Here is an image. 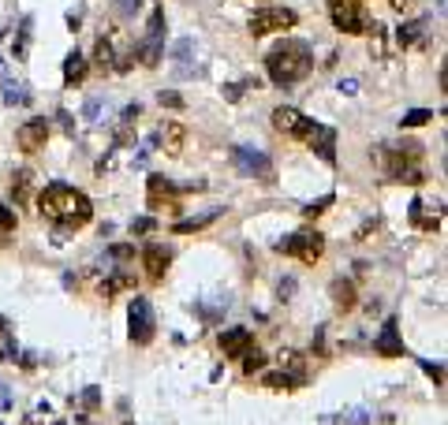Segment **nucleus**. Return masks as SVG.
Wrapping results in <instances>:
<instances>
[{
	"mask_svg": "<svg viewBox=\"0 0 448 425\" xmlns=\"http://www.w3.org/2000/svg\"><path fill=\"white\" fill-rule=\"evenodd\" d=\"M38 212L45 220H57L60 228H82L94 217V206H90V198L82 190L64 187V183H49L38 194Z\"/></svg>",
	"mask_w": 448,
	"mask_h": 425,
	"instance_id": "1",
	"label": "nucleus"
},
{
	"mask_svg": "<svg viewBox=\"0 0 448 425\" xmlns=\"http://www.w3.org/2000/svg\"><path fill=\"white\" fill-rule=\"evenodd\" d=\"M310 68H314V57H310V45L303 41H291L284 38L277 45V49L265 57V71H269V79L277 82V86H291V82L306 79Z\"/></svg>",
	"mask_w": 448,
	"mask_h": 425,
	"instance_id": "2",
	"label": "nucleus"
},
{
	"mask_svg": "<svg viewBox=\"0 0 448 425\" xmlns=\"http://www.w3.org/2000/svg\"><path fill=\"white\" fill-rule=\"evenodd\" d=\"M418 161H422V146L411 142V138L400 146H381L378 150V164L385 168L392 183H411V187L426 183V172L418 168Z\"/></svg>",
	"mask_w": 448,
	"mask_h": 425,
	"instance_id": "3",
	"label": "nucleus"
},
{
	"mask_svg": "<svg viewBox=\"0 0 448 425\" xmlns=\"http://www.w3.org/2000/svg\"><path fill=\"white\" fill-rule=\"evenodd\" d=\"M277 250L295 257V261H303V265H318L322 254H325V235L322 232H295V235H288L284 243H277Z\"/></svg>",
	"mask_w": 448,
	"mask_h": 425,
	"instance_id": "4",
	"label": "nucleus"
},
{
	"mask_svg": "<svg viewBox=\"0 0 448 425\" xmlns=\"http://www.w3.org/2000/svg\"><path fill=\"white\" fill-rule=\"evenodd\" d=\"M329 15H333V26L344 34H370V15L362 12V0H333Z\"/></svg>",
	"mask_w": 448,
	"mask_h": 425,
	"instance_id": "5",
	"label": "nucleus"
},
{
	"mask_svg": "<svg viewBox=\"0 0 448 425\" xmlns=\"http://www.w3.org/2000/svg\"><path fill=\"white\" fill-rule=\"evenodd\" d=\"M127 325H131V344H153V332H157V321H153V306L150 299H142V295H135L131 306H127Z\"/></svg>",
	"mask_w": 448,
	"mask_h": 425,
	"instance_id": "6",
	"label": "nucleus"
},
{
	"mask_svg": "<svg viewBox=\"0 0 448 425\" xmlns=\"http://www.w3.org/2000/svg\"><path fill=\"white\" fill-rule=\"evenodd\" d=\"M299 23V15L291 12V8H262V12L251 15V23H246V30L254 34V38H265V34H280V30H291V26Z\"/></svg>",
	"mask_w": 448,
	"mask_h": 425,
	"instance_id": "7",
	"label": "nucleus"
},
{
	"mask_svg": "<svg viewBox=\"0 0 448 425\" xmlns=\"http://www.w3.org/2000/svg\"><path fill=\"white\" fill-rule=\"evenodd\" d=\"M232 164L246 175V179L273 183V175H277V168H273L269 157H265L262 150H251V146H235V150H232Z\"/></svg>",
	"mask_w": 448,
	"mask_h": 425,
	"instance_id": "8",
	"label": "nucleus"
},
{
	"mask_svg": "<svg viewBox=\"0 0 448 425\" xmlns=\"http://www.w3.org/2000/svg\"><path fill=\"white\" fill-rule=\"evenodd\" d=\"M273 127H277L280 135H288V138H299V142H306L310 135H314V119H306L299 108H291V105H280V108H273Z\"/></svg>",
	"mask_w": 448,
	"mask_h": 425,
	"instance_id": "9",
	"label": "nucleus"
},
{
	"mask_svg": "<svg viewBox=\"0 0 448 425\" xmlns=\"http://www.w3.org/2000/svg\"><path fill=\"white\" fill-rule=\"evenodd\" d=\"M176 187H172L164 175H150V183H146V198H150V209H164V212H179V201L172 198Z\"/></svg>",
	"mask_w": 448,
	"mask_h": 425,
	"instance_id": "10",
	"label": "nucleus"
},
{
	"mask_svg": "<svg viewBox=\"0 0 448 425\" xmlns=\"http://www.w3.org/2000/svg\"><path fill=\"white\" fill-rule=\"evenodd\" d=\"M15 142H19L23 153H38L49 142V119H26V123L15 131Z\"/></svg>",
	"mask_w": 448,
	"mask_h": 425,
	"instance_id": "11",
	"label": "nucleus"
},
{
	"mask_svg": "<svg viewBox=\"0 0 448 425\" xmlns=\"http://www.w3.org/2000/svg\"><path fill=\"white\" fill-rule=\"evenodd\" d=\"M168 265H172V250H168V246L150 243V246L142 250V269H146V276H150V280H164Z\"/></svg>",
	"mask_w": 448,
	"mask_h": 425,
	"instance_id": "12",
	"label": "nucleus"
},
{
	"mask_svg": "<svg viewBox=\"0 0 448 425\" xmlns=\"http://www.w3.org/2000/svg\"><path fill=\"white\" fill-rule=\"evenodd\" d=\"M254 347V332L251 328H224L221 332V350L224 358H243Z\"/></svg>",
	"mask_w": 448,
	"mask_h": 425,
	"instance_id": "13",
	"label": "nucleus"
},
{
	"mask_svg": "<svg viewBox=\"0 0 448 425\" xmlns=\"http://www.w3.org/2000/svg\"><path fill=\"white\" fill-rule=\"evenodd\" d=\"M373 350H378L381 358H404V344H400V332H396V321H385V328H381V336L373 339Z\"/></svg>",
	"mask_w": 448,
	"mask_h": 425,
	"instance_id": "14",
	"label": "nucleus"
},
{
	"mask_svg": "<svg viewBox=\"0 0 448 425\" xmlns=\"http://www.w3.org/2000/svg\"><path fill=\"white\" fill-rule=\"evenodd\" d=\"M306 142L314 146L318 157H322L325 164H333V161H336V131H333V127H322V123H318V127H314V135H310Z\"/></svg>",
	"mask_w": 448,
	"mask_h": 425,
	"instance_id": "15",
	"label": "nucleus"
},
{
	"mask_svg": "<svg viewBox=\"0 0 448 425\" xmlns=\"http://www.w3.org/2000/svg\"><path fill=\"white\" fill-rule=\"evenodd\" d=\"M157 135H161V142H164V153H168V157H179V153H184V146H187V127L179 123V119H172V123H164Z\"/></svg>",
	"mask_w": 448,
	"mask_h": 425,
	"instance_id": "16",
	"label": "nucleus"
},
{
	"mask_svg": "<svg viewBox=\"0 0 448 425\" xmlns=\"http://www.w3.org/2000/svg\"><path fill=\"white\" fill-rule=\"evenodd\" d=\"M86 71H90V63L82 52H68V60H64V82L68 86H79L82 79H86Z\"/></svg>",
	"mask_w": 448,
	"mask_h": 425,
	"instance_id": "17",
	"label": "nucleus"
},
{
	"mask_svg": "<svg viewBox=\"0 0 448 425\" xmlns=\"http://www.w3.org/2000/svg\"><path fill=\"white\" fill-rule=\"evenodd\" d=\"M280 369H284L295 384L306 381V362H303V355H299V350H284V355H280Z\"/></svg>",
	"mask_w": 448,
	"mask_h": 425,
	"instance_id": "18",
	"label": "nucleus"
},
{
	"mask_svg": "<svg viewBox=\"0 0 448 425\" xmlns=\"http://www.w3.org/2000/svg\"><path fill=\"white\" fill-rule=\"evenodd\" d=\"M333 306L340 313L355 310V284L351 280H333Z\"/></svg>",
	"mask_w": 448,
	"mask_h": 425,
	"instance_id": "19",
	"label": "nucleus"
},
{
	"mask_svg": "<svg viewBox=\"0 0 448 425\" xmlns=\"http://www.w3.org/2000/svg\"><path fill=\"white\" fill-rule=\"evenodd\" d=\"M221 212H224V209H209V212H202V217H191V220H179V224L172 228V232H176V235H187V232H202V228H209V224H213L217 217H221Z\"/></svg>",
	"mask_w": 448,
	"mask_h": 425,
	"instance_id": "20",
	"label": "nucleus"
},
{
	"mask_svg": "<svg viewBox=\"0 0 448 425\" xmlns=\"http://www.w3.org/2000/svg\"><path fill=\"white\" fill-rule=\"evenodd\" d=\"M94 63H97V71H116V49H113V41H108V38H97Z\"/></svg>",
	"mask_w": 448,
	"mask_h": 425,
	"instance_id": "21",
	"label": "nucleus"
},
{
	"mask_svg": "<svg viewBox=\"0 0 448 425\" xmlns=\"http://www.w3.org/2000/svg\"><path fill=\"white\" fill-rule=\"evenodd\" d=\"M426 19H415V23H404V26H400V30H396V41H400V49H411V45H415L418 38H422V34H426Z\"/></svg>",
	"mask_w": 448,
	"mask_h": 425,
	"instance_id": "22",
	"label": "nucleus"
},
{
	"mask_svg": "<svg viewBox=\"0 0 448 425\" xmlns=\"http://www.w3.org/2000/svg\"><path fill=\"white\" fill-rule=\"evenodd\" d=\"M135 57H139V60L146 63V68H157L161 57H164V52H161V41H157V38H146V41L139 45V49H135Z\"/></svg>",
	"mask_w": 448,
	"mask_h": 425,
	"instance_id": "23",
	"label": "nucleus"
},
{
	"mask_svg": "<svg viewBox=\"0 0 448 425\" xmlns=\"http://www.w3.org/2000/svg\"><path fill=\"white\" fill-rule=\"evenodd\" d=\"M12 198H15V206H26V201H30V172H15Z\"/></svg>",
	"mask_w": 448,
	"mask_h": 425,
	"instance_id": "24",
	"label": "nucleus"
},
{
	"mask_svg": "<svg viewBox=\"0 0 448 425\" xmlns=\"http://www.w3.org/2000/svg\"><path fill=\"white\" fill-rule=\"evenodd\" d=\"M191 49H195V41L191 38H184V41H176V49H172V57H176V71L179 75H187V60H191Z\"/></svg>",
	"mask_w": 448,
	"mask_h": 425,
	"instance_id": "25",
	"label": "nucleus"
},
{
	"mask_svg": "<svg viewBox=\"0 0 448 425\" xmlns=\"http://www.w3.org/2000/svg\"><path fill=\"white\" fill-rule=\"evenodd\" d=\"M262 384H265V388H277V392H288V388H295V381H291L284 369H280V373H265Z\"/></svg>",
	"mask_w": 448,
	"mask_h": 425,
	"instance_id": "26",
	"label": "nucleus"
},
{
	"mask_svg": "<svg viewBox=\"0 0 448 425\" xmlns=\"http://www.w3.org/2000/svg\"><path fill=\"white\" fill-rule=\"evenodd\" d=\"M429 119H434L429 108H411V112H404V119H400V127H422Z\"/></svg>",
	"mask_w": 448,
	"mask_h": 425,
	"instance_id": "27",
	"label": "nucleus"
},
{
	"mask_svg": "<svg viewBox=\"0 0 448 425\" xmlns=\"http://www.w3.org/2000/svg\"><path fill=\"white\" fill-rule=\"evenodd\" d=\"M262 369H265V355L251 347V350L243 355V373H262Z\"/></svg>",
	"mask_w": 448,
	"mask_h": 425,
	"instance_id": "28",
	"label": "nucleus"
},
{
	"mask_svg": "<svg viewBox=\"0 0 448 425\" xmlns=\"http://www.w3.org/2000/svg\"><path fill=\"white\" fill-rule=\"evenodd\" d=\"M333 201H336V198H333V194H325V198H318V201H310V206L303 209V217H306V220H314V217H322V212H325L329 206H333Z\"/></svg>",
	"mask_w": 448,
	"mask_h": 425,
	"instance_id": "29",
	"label": "nucleus"
},
{
	"mask_svg": "<svg viewBox=\"0 0 448 425\" xmlns=\"http://www.w3.org/2000/svg\"><path fill=\"white\" fill-rule=\"evenodd\" d=\"M0 232H15V209H8L0 201Z\"/></svg>",
	"mask_w": 448,
	"mask_h": 425,
	"instance_id": "30",
	"label": "nucleus"
},
{
	"mask_svg": "<svg viewBox=\"0 0 448 425\" xmlns=\"http://www.w3.org/2000/svg\"><path fill=\"white\" fill-rule=\"evenodd\" d=\"M161 34H164V12L157 8V12L150 15V38H157V41H161Z\"/></svg>",
	"mask_w": 448,
	"mask_h": 425,
	"instance_id": "31",
	"label": "nucleus"
},
{
	"mask_svg": "<svg viewBox=\"0 0 448 425\" xmlns=\"http://www.w3.org/2000/svg\"><path fill=\"white\" fill-rule=\"evenodd\" d=\"M153 228H157V220H153V217H139L131 224V235H146V232H153Z\"/></svg>",
	"mask_w": 448,
	"mask_h": 425,
	"instance_id": "32",
	"label": "nucleus"
},
{
	"mask_svg": "<svg viewBox=\"0 0 448 425\" xmlns=\"http://www.w3.org/2000/svg\"><path fill=\"white\" fill-rule=\"evenodd\" d=\"M4 101H8V105H19V101H26L23 86H15V82H8V86H4Z\"/></svg>",
	"mask_w": 448,
	"mask_h": 425,
	"instance_id": "33",
	"label": "nucleus"
},
{
	"mask_svg": "<svg viewBox=\"0 0 448 425\" xmlns=\"http://www.w3.org/2000/svg\"><path fill=\"white\" fill-rule=\"evenodd\" d=\"M108 257H116V261H127V257H135V246L116 243V246H108Z\"/></svg>",
	"mask_w": 448,
	"mask_h": 425,
	"instance_id": "34",
	"label": "nucleus"
},
{
	"mask_svg": "<svg viewBox=\"0 0 448 425\" xmlns=\"http://www.w3.org/2000/svg\"><path fill=\"white\" fill-rule=\"evenodd\" d=\"M82 116H86L90 119V123H97V116H101V101H86V108H82Z\"/></svg>",
	"mask_w": 448,
	"mask_h": 425,
	"instance_id": "35",
	"label": "nucleus"
},
{
	"mask_svg": "<svg viewBox=\"0 0 448 425\" xmlns=\"http://www.w3.org/2000/svg\"><path fill=\"white\" fill-rule=\"evenodd\" d=\"M157 101H161V105H168V108H184V97H179V94H164V90H161Z\"/></svg>",
	"mask_w": 448,
	"mask_h": 425,
	"instance_id": "36",
	"label": "nucleus"
},
{
	"mask_svg": "<svg viewBox=\"0 0 448 425\" xmlns=\"http://www.w3.org/2000/svg\"><path fill=\"white\" fill-rule=\"evenodd\" d=\"M389 8H392L396 15H407L411 8H415V0H389Z\"/></svg>",
	"mask_w": 448,
	"mask_h": 425,
	"instance_id": "37",
	"label": "nucleus"
},
{
	"mask_svg": "<svg viewBox=\"0 0 448 425\" xmlns=\"http://www.w3.org/2000/svg\"><path fill=\"white\" fill-rule=\"evenodd\" d=\"M422 369L429 377H434V384H445V373H441V366H434V362H422Z\"/></svg>",
	"mask_w": 448,
	"mask_h": 425,
	"instance_id": "38",
	"label": "nucleus"
},
{
	"mask_svg": "<svg viewBox=\"0 0 448 425\" xmlns=\"http://www.w3.org/2000/svg\"><path fill=\"white\" fill-rule=\"evenodd\" d=\"M224 97H228V101H240V97H243V86H240V82H228V86H224Z\"/></svg>",
	"mask_w": 448,
	"mask_h": 425,
	"instance_id": "39",
	"label": "nucleus"
},
{
	"mask_svg": "<svg viewBox=\"0 0 448 425\" xmlns=\"http://www.w3.org/2000/svg\"><path fill=\"white\" fill-rule=\"evenodd\" d=\"M116 8H120L124 15H135L139 12V0H116Z\"/></svg>",
	"mask_w": 448,
	"mask_h": 425,
	"instance_id": "40",
	"label": "nucleus"
},
{
	"mask_svg": "<svg viewBox=\"0 0 448 425\" xmlns=\"http://www.w3.org/2000/svg\"><path fill=\"white\" fill-rule=\"evenodd\" d=\"M336 90H340V94H359V82H355V79H344Z\"/></svg>",
	"mask_w": 448,
	"mask_h": 425,
	"instance_id": "41",
	"label": "nucleus"
},
{
	"mask_svg": "<svg viewBox=\"0 0 448 425\" xmlns=\"http://www.w3.org/2000/svg\"><path fill=\"white\" fill-rule=\"evenodd\" d=\"M232 4H265V0H232Z\"/></svg>",
	"mask_w": 448,
	"mask_h": 425,
	"instance_id": "42",
	"label": "nucleus"
}]
</instances>
